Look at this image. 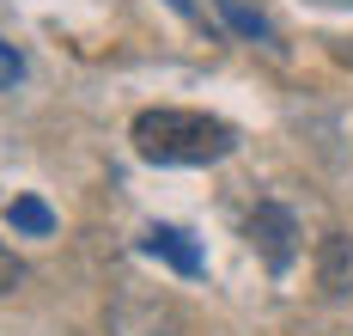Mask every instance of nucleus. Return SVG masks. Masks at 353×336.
I'll return each mask as SVG.
<instances>
[{
	"label": "nucleus",
	"mask_w": 353,
	"mask_h": 336,
	"mask_svg": "<svg viewBox=\"0 0 353 336\" xmlns=\"http://www.w3.org/2000/svg\"><path fill=\"white\" fill-rule=\"evenodd\" d=\"M238 147V129L208 111H141L134 116V153L152 165H213Z\"/></svg>",
	"instance_id": "f257e3e1"
},
{
	"label": "nucleus",
	"mask_w": 353,
	"mask_h": 336,
	"mask_svg": "<svg viewBox=\"0 0 353 336\" xmlns=\"http://www.w3.org/2000/svg\"><path fill=\"white\" fill-rule=\"evenodd\" d=\"M110 336H189V318H183V306L165 294H116L104 312Z\"/></svg>",
	"instance_id": "f03ea898"
},
{
	"label": "nucleus",
	"mask_w": 353,
	"mask_h": 336,
	"mask_svg": "<svg viewBox=\"0 0 353 336\" xmlns=\"http://www.w3.org/2000/svg\"><path fill=\"white\" fill-rule=\"evenodd\" d=\"M250 245L262 251V263H268L274 275H286L292 257H299V221L286 214L281 202H256V214H250Z\"/></svg>",
	"instance_id": "7ed1b4c3"
},
{
	"label": "nucleus",
	"mask_w": 353,
	"mask_h": 336,
	"mask_svg": "<svg viewBox=\"0 0 353 336\" xmlns=\"http://www.w3.org/2000/svg\"><path fill=\"white\" fill-rule=\"evenodd\" d=\"M317 288L329 299L353 294V232H323V245H317Z\"/></svg>",
	"instance_id": "20e7f679"
},
{
	"label": "nucleus",
	"mask_w": 353,
	"mask_h": 336,
	"mask_svg": "<svg viewBox=\"0 0 353 336\" xmlns=\"http://www.w3.org/2000/svg\"><path fill=\"white\" fill-rule=\"evenodd\" d=\"M141 245L152 251V257H165L176 275H201V251L189 245V232H176V226H146Z\"/></svg>",
	"instance_id": "39448f33"
},
{
	"label": "nucleus",
	"mask_w": 353,
	"mask_h": 336,
	"mask_svg": "<svg viewBox=\"0 0 353 336\" xmlns=\"http://www.w3.org/2000/svg\"><path fill=\"white\" fill-rule=\"evenodd\" d=\"M6 221L19 226V232H31V239L55 232V214H49V202H37V196H12V202H6Z\"/></svg>",
	"instance_id": "423d86ee"
},
{
	"label": "nucleus",
	"mask_w": 353,
	"mask_h": 336,
	"mask_svg": "<svg viewBox=\"0 0 353 336\" xmlns=\"http://www.w3.org/2000/svg\"><path fill=\"white\" fill-rule=\"evenodd\" d=\"M219 19H225L238 37H268V19H262L256 6H244V0H219Z\"/></svg>",
	"instance_id": "0eeeda50"
},
{
	"label": "nucleus",
	"mask_w": 353,
	"mask_h": 336,
	"mask_svg": "<svg viewBox=\"0 0 353 336\" xmlns=\"http://www.w3.org/2000/svg\"><path fill=\"white\" fill-rule=\"evenodd\" d=\"M19 80H25V62H19V49H12V43H0V92H12Z\"/></svg>",
	"instance_id": "6e6552de"
},
{
	"label": "nucleus",
	"mask_w": 353,
	"mask_h": 336,
	"mask_svg": "<svg viewBox=\"0 0 353 336\" xmlns=\"http://www.w3.org/2000/svg\"><path fill=\"white\" fill-rule=\"evenodd\" d=\"M19 281H25V263L12 257V251H6V245H0V294H12V288H19Z\"/></svg>",
	"instance_id": "1a4fd4ad"
}]
</instances>
